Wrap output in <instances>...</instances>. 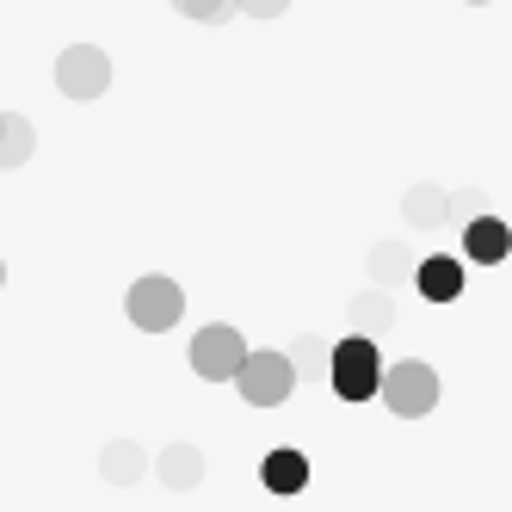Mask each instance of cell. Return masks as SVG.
I'll return each mask as SVG.
<instances>
[{
    "instance_id": "6da1fadb",
    "label": "cell",
    "mask_w": 512,
    "mask_h": 512,
    "mask_svg": "<svg viewBox=\"0 0 512 512\" xmlns=\"http://www.w3.org/2000/svg\"><path fill=\"white\" fill-rule=\"evenodd\" d=\"M327 383H334L340 401H371L383 383V352L371 334H346L334 352H327Z\"/></svg>"
},
{
    "instance_id": "7a4b0ae2",
    "label": "cell",
    "mask_w": 512,
    "mask_h": 512,
    "mask_svg": "<svg viewBox=\"0 0 512 512\" xmlns=\"http://www.w3.org/2000/svg\"><path fill=\"white\" fill-rule=\"evenodd\" d=\"M377 401L395 414V420H420L438 408V371L420 358H395L383 364V383H377Z\"/></svg>"
},
{
    "instance_id": "3957f363",
    "label": "cell",
    "mask_w": 512,
    "mask_h": 512,
    "mask_svg": "<svg viewBox=\"0 0 512 512\" xmlns=\"http://www.w3.org/2000/svg\"><path fill=\"white\" fill-rule=\"evenodd\" d=\"M235 389H241L247 408H278V401H290V389H297V364L284 352H247V364L235 371Z\"/></svg>"
},
{
    "instance_id": "277c9868",
    "label": "cell",
    "mask_w": 512,
    "mask_h": 512,
    "mask_svg": "<svg viewBox=\"0 0 512 512\" xmlns=\"http://www.w3.org/2000/svg\"><path fill=\"white\" fill-rule=\"evenodd\" d=\"M130 321L142 327V334H167V327L186 315V290H179L173 278H161V272H149V278H136L130 284Z\"/></svg>"
},
{
    "instance_id": "5b68a950",
    "label": "cell",
    "mask_w": 512,
    "mask_h": 512,
    "mask_svg": "<svg viewBox=\"0 0 512 512\" xmlns=\"http://www.w3.org/2000/svg\"><path fill=\"white\" fill-rule=\"evenodd\" d=\"M241 364H247V340L235 334L229 321L198 327V340H192V371H198L204 383H235Z\"/></svg>"
},
{
    "instance_id": "8992f818",
    "label": "cell",
    "mask_w": 512,
    "mask_h": 512,
    "mask_svg": "<svg viewBox=\"0 0 512 512\" xmlns=\"http://www.w3.org/2000/svg\"><path fill=\"white\" fill-rule=\"evenodd\" d=\"M56 87L68 99H99L105 87H112V56H105L99 44H68L56 56Z\"/></svg>"
},
{
    "instance_id": "52a82bcc",
    "label": "cell",
    "mask_w": 512,
    "mask_h": 512,
    "mask_svg": "<svg viewBox=\"0 0 512 512\" xmlns=\"http://www.w3.org/2000/svg\"><path fill=\"white\" fill-rule=\"evenodd\" d=\"M506 253H512V229L500 223V216H469V223H463V260L500 266Z\"/></svg>"
},
{
    "instance_id": "ba28073f",
    "label": "cell",
    "mask_w": 512,
    "mask_h": 512,
    "mask_svg": "<svg viewBox=\"0 0 512 512\" xmlns=\"http://www.w3.org/2000/svg\"><path fill=\"white\" fill-rule=\"evenodd\" d=\"M414 284L426 303H457L463 297V260H451V253H432V260L414 266Z\"/></svg>"
},
{
    "instance_id": "9c48e42d",
    "label": "cell",
    "mask_w": 512,
    "mask_h": 512,
    "mask_svg": "<svg viewBox=\"0 0 512 512\" xmlns=\"http://www.w3.org/2000/svg\"><path fill=\"white\" fill-rule=\"evenodd\" d=\"M260 482H266L272 494H297V488L309 482V457H303V451H290V445L272 451V457L260 463Z\"/></svg>"
},
{
    "instance_id": "30bf717a",
    "label": "cell",
    "mask_w": 512,
    "mask_h": 512,
    "mask_svg": "<svg viewBox=\"0 0 512 512\" xmlns=\"http://www.w3.org/2000/svg\"><path fill=\"white\" fill-rule=\"evenodd\" d=\"M31 149H38V130L19 112H0V167H25Z\"/></svg>"
},
{
    "instance_id": "8fae6325",
    "label": "cell",
    "mask_w": 512,
    "mask_h": 512,
    "mask_svg": "<svg viewBox=\"0 0 512 512\" xmlns=\"http://www.w3.org/2000/svg\"><path fill=\"white\" fill-rule=\"evenodd\" d=\"M155 475H161L167 488H198L204 457H198L192 445H167V451H161V463H155Z\"/></svg>"
},
{
    "instance_id": "7c38bea8",
    "label": "cell",
    "mask_w": 512,
    "mask_h": 512,
    "mask_svg": "<svg viewBox=\"0 0 512 512\" xmlns=\"http://www.w3.org/2000/svg\"><path fill=\"white\" fill-rule=\"evenodd\" d=\"M414 266H420V260H414V253L401 247V241H383V247L371 253V278H377L383 290H389V284H401V278H414Z\"/></svg>"
},
{
    "instance_id": "4fadbf2b",
    "label": "cell",
    "mask_w": 512,
    "mask_h": 512,
    "mask_svg": "<svg viewBox=\"0 0 512 512\" xmlns=\"http://www.w3.org/2000/svg\"><path fill=\"white\" fill-rule=\"evenodd\" d=\"M451 216V192H438V186H414L408 192V223L414 229H438Z\"/></svg>"
},
{
    "instance_id": "5bb4252c",
    "label": "cell",
    "mask_w": 512,
    "mask_h": 512,
    "mask_svg": "<svg viewBox=\"0 0 512 512\" xmlns=\"http://www.w3.org/2000/svg\"><path fill=\"white\" fill-rule=\"evenodd\" d=\"M149 469V457H142L130 438H118V445H105V475H112V482H136V475Z\"/></svg>"
},
{
    "instance_id": "9a60e30c",
    "label": "cell",
    "mask_w": 512,
    "mask_h": 512,
    "mask_svg": "<svg viewBox=\"0 0 512 512\" xmlns=\"http://www.w3.org/2000/svg\"><path fill=\"white\" fill-rule=\"evenodd\" d=\"M327 352H334L327 340L303 334V340H297V358H290V364H297V377H321V383H327Z\"/></svg>"
},
{
    "instance_id": "2e32d148",
    "label": "cell",
    "mask_w": 512,
    "mask_h": 512,
    "mask_svg": "<svg viewBox=\"0 0 512 512\" xmlns=\"http://www.w3.org/2000/svg\"><path fill=\"white\" fill-rule=\"evenodd\" d=\"M352 315H358V327H364V334H377V327H389V321H395V309H389V297H383V290H364V297L352 303Z\"/></svg>"
},
{
    "instance_id": "e0dca14e",
    "label": "cell",
    "mask_w": 512,
    "mask_h": 512,
    "mask_svg": "<svg viewBox=\"0 0 512 512\" xmlns=\"http://www.w3.org/2000/svg\"><path fill=\"white\" fill-rule=\"evenodd\" d=\"M186 19H198V25H216V19H229L235 13V0H173Z\"/></svg>"
},
{
    "instance_id": "ac0fdd59",
    "label": "cell",
    "mask_w": 512,
    "mask_h": 512,
    "mask_svg": "<svg viewBox=\"0 0 512 512\" xmlns=\"http://www.w3.org/2000/svg\"><path fill=\"white\" fill-rule=\"evenodd\" d=\"M290 7V0H235V13H247V19H278Z\"/></svg>"
},
{
    "instance_id": "d6986e66",
    "label": "cell",
    "mask_w": 512,
    "mask_h": 512,
    "mask_svg": "<svg viewBox=\"0 0 512 512\" xmlns=\"http://www.w3.org/2000/svg\"><path fill=\"white\" fill-rule=\"evenodd\" d=\"M469 7H488V0H469Z\"/></svg>"
},
{
    "instance_id": "ffe728a7",
    "label": "cell",
    "mask_w": 512,
    "mask_h": 512,
    "mask_svg": "<svg viewBox=\"0 0 512 512\" xmlns=\"http://www.w3.org/2000/svg\"><path fill=\"white\" fill-rule=\"evenodd\" d=\"M0 284H7V266H0Z\"/></svg>"
}]
</instances>
